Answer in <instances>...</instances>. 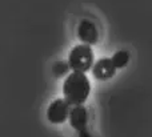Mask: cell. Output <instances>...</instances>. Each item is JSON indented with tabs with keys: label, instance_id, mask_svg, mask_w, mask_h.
<instances>
[{
	"label": "cell",
	"instance_id": "obj_9",
	"mask_svg": "<svg viewBox=\"0 0 152 137\" xmlns=\"http://www.w3.org/2000/svg\"><path fill=\"white\" fill-rule=\"evenodd\" d=\"M79 137H92V136H91V133H89L87 129H83V130H80V132H79Z\"/></svg>",
	"mask_w": 152,
	"mask_h": 137
},
{
	"label": "cell",
	"instance_id": "obj_8",
	"mask_svg": "<svg viewBox=\"0 0 152 137\" xmlns=\"http://www.w3.org/2000/svg\"><path fill=\"white\" fill-rule=\"evenodd\" d=\"M68 71H69V65L67 63H64V61H58L52 67V72L56 77L64 76L66 73H68Z\"/></svg>",
	"mask_w": 152,
	"mask_h": 137
},
{
	"label": "cell",
	"instance_id": "obj_5",
	"mask_svg": "<svg viewBox=\"0 0 152 137\" xmlns=\"http://www.w3.org/2000/svg\"><path fill=\"white\" fill-rule=\"evenodd\" d=\"M116 68L113 67L111 59H102L99 60L92 68V75H94L95 79L97 80H108L115 75Z\"/></svg>",
	"mask_w": 152,
	"mask_h": 137
},
{
	"label": "cell",
	"instance_id": "obj_4",
	"mask_svg": "<svg viewBox=\"0 0 152 137\" xmlns=\"http://www.w3.org/2000/svg\"><path fill=\"white\" fill-rule=\"evenodd\" d=\"M77 36L84 44L94 45L99 40V31H97L94 21L88 20V19H83L77 25Z\"/></svg>",
	"mask_w": 152,
	"mask_h": 137
},
{
	"label": "cell",
	"instance_id": "obj_3",
	"mask_svg": "<svg viewBox=\"0 0 152 137\" xmlns=\"http://www.w3.org/2000/svg\"><path fill=\"white\" fill-rule=\"evenodd\" d=\"M69 116V104L64 99H56L47 109V119L52 124H63Z\"/></svg>",
	"mask_w": 152,
	"mask_h": 137
},
{
	"label": "cell",
	"instance_id": "obj_6",
	"mask_svg": "<svg viewBox=\"0 0 152 137\" xmlns=\"http://www.w3.org/2000/svg\"><path fill=\"white\" fill-rule=\"evenodd\" d=\"M69 123H71L72 128L76 129L77 132L83 129H87V121H88V113L87 109L83 105H75L74 108L69 111Z\"/></svg>",
	"mask_w": 152,
	"mask_h": 137
},
{
	"label": "cell",
	"instance_id": "obj_1",
	"mask_svg": "<svg viewBox=\"0 0 152 137\" xmlns=\"http://www.w3.org/2000/svg\"><path fill=\"white\" fill-rule=\"evenodd\" d=\"M89 92H91V85H89V80L86 76V73L72 72L64 80V100L69 105H83V103L88 99Z\"/></svg>",
	"mask_w": 152,
	"mask_h": 137
},
{
	"label": "cell",
	"instance_id": "obj_2",
	"mask_svg": "<svg viewBox=\"0 0 152 137\" xmlns=\"http://www.w3.org/2000/svg\"><path fill=\"white\" fill-rule=\"evenodd\" d=\"M94 64V52L91 45L88 44H79L69 52L68 65L74 72H81L86 73L89 71Z\"/></svg>",
	"mask_w": 152,
	"mask_h": 137
},
{
	"label": "cell",
	"instance_id": "obj_7",
	"mask_svg": "<svg viewBox=\"0 0 152 137\" xmlns=\"http://www.w3.org/2000/svg\"><path fill=\"white\" fill-rule=\"evenodd\" d=\"M111 61H112L113 67H115L116 69H120V68H123V67H126L127 64H128L129 53L127 52V51H119V52H116L115 55L111 57Z\"/></svg>",
	"mask_w": 152,
	"mask_h": 137
}]
</instances>
